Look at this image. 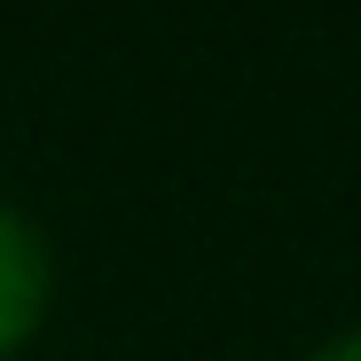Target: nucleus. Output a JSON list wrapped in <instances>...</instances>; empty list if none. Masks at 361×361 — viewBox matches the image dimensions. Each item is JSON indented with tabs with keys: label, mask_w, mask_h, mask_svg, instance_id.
<instances>
[{
	"label": "nucleus",
	"mask_w": 361,
	"mask_h": 361,
	"mask_svg": "<svg viewBox=\"0 0 361 361\" xmlns=\"http://www.w3.org/2000/svg\"><path fill=\"white\" fill-rule=\"evenodd\" d=\"M307 361H361V330H338V338H322Z\"/></svg>",
	"instance_id": "nucleus-2"
},
{
	"label": "nucleus",
	"mask_w": 361,
	"mask_h": 361,
	"mask_svg": "<svg viewBox=\"0 0 361 361\" xmlns=\"http://www.w3.org/2000/svg\"><path fill=\"white\" fill-rule=\"evenodd\" d=\"M47 290H55L47 235L16 204H0V353L32 345V330L47 322Z\"/></svg>",
	"instance_id": "nucleus-1"
}]
</instances>
